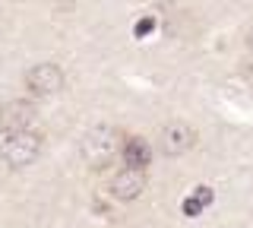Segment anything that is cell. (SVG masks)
<instances>
[{
  "mask_svg": "<svg viewBox=\"0 0 253 228\" xmlns=\"http://www.w3.org/2000/svg\"><path fill=\"white\" fill-rule=\"evenodd\" d=\"M117 149H124L121 133L114 127H95L83 139V159L89 162V168H108L111 159L117 155Z\"/></svg>",
  "mask_w": 253,
  "mask_h": 228,
  "instance_id": "6da1fadb",
  "label": "cell"
},
{
  "mask_svg": "<svg viewBox=\"0 0 253 228\" xmlns=\"http://www.w3.org/2000/svg\"><path fill=\"white\" fill-rule=\"evenodd\" d=\"M0 155L10 168H29L32 162L42 155V137L35 130H26V133H10L3 137L0 143Z\"/></svg>",
  "mask_w": 253,
  "mask_h": 228,
  "instance_id": "7a4b0ae2",
  "label": "cell"
},
{
  "mask_svg": "<svg viewBox=\"0 0 253 228\" xmlns=\"http://www.w3.org/2000/svg\"><path fill=\"white\" fill-rule=\"evenodd\" d=\"M146 184H149L146 171H142V168H126V165H124L121 171H114V178H111L108 190H111V196H114V200L133 203V200H139V196H142Z\"/></svg>",
  "mask_w": 253,
  "mask_h": 228,
  "instance_id": "3957f363",
  "label": "cell"
},
{
  "mask_svg": "<svg viewBox=\"0 0 253 228\" xmlns=\"http://www.w3.org/2000/svg\"><path fill=\"white\" fill-rule=\"evenodd\" d=\"M35 105L26 98H13V101H6L3 108H0V130L10 137V133H26L32 130V124H35Z\"/></svg>",
  "mask_w": 253,
  "mask_h": 228,
  "instance_id": "277c9868",
  "label": "cell"
},
{
  "mask_svg": "<svg viewBox=\"0 0 253 228\" xmlns=\"http://www.w3.org/2000/svg\"><path fill=\"white\" fill-rule=\"evenodd\" d=\"M26 89L32 95H57L63 89V70L57 64H35L26 73Z\"/></svg>",
  "mask_w": 253,
  "mask_h": 228,
  "instance_id": "5b68a950",
  "label": "cell"
},
{
  "mask_svg": "<svg viewBox=\"0 0 253 228\" xmlns=\"http://www.w3.org/2000/svg\"><path fill=\"white\" fill-rule=\"evenodd\" d=\"M162 152L165 155H184V152H190V149L196 146V130L190 127V124H184V121H171L168 127L162 130Z\"/></svg>",
  "mask_w": 253,
  "mask_h": 228,
  "instance_id": "8992f818",
  "label": "cell"
},
{
  "mask_svg": "<svg viewBox=\"0 0 253 228\" xmlns=\"http://www.w3.org/2000/svg\"><path fill=\"white\" fill-rule=\"evenodd\" d=\"M121 155H124V165H126V168H142V171H146L149 165H152V149H149V143L142 137L124 139Z\"/></svg>",
  "mask_w": 253,
  "mask_h": 228,
  "instance_id": "52a82bcc",
  "label": "cell"
},
{
  "mask_svg": "<svg viewBox=\"0 0 253 228\" xmlns=\"http://www.w3.org/2000/svg\"><path fill=\"white\" fill-rule=\"evenodd\" d=\"M180 209H184V216H187V219H196V216H203V203L196 200V196H187V200H184V206H180Z\"/></svg>",
  "mask_w": 253,
  "mask_h": 228,
  "instance_id": "ba28073f",
  "label": "cell"
},
{
  "mask_svg": "<svg viewBox=\"0 0 253 228\" xmlns=\"http://www.w3.org/2000/svg\"><path fill=\"white\" fill-rule=\"evenodd\" d=\"M149 32H155V19H152V16H142V19L136 22V29H133V35H136V38H146Z\"/></svg>",
  "mask_w": 253,
  "mask_h": 228,
  "instance_id": "9c48e42d",
  "label": "cell"
},
{
  "mask_svg": "<svg viewBox=\"0 0 253 228\" xmlns=\"http://www.w3.org/2000/svg\"><path fill=\"white\" fill-rule=\"evenodd\" d=\"M193 196H196V200L203 203V209H206V206H212V200H215V193H212V187H206V184H200V187H196V190H193Z\"/></svg>",
  "mask_w": 253,
  "mask_h": 228,
  "instance_id": "30bf717a",
  "label": "cell"
},
{
  "mask_svg": "<svg viewBox=\"0 0 253 228\" xmlns=\"http://www.w3.org/2000/svg\"><path fill=\"white\" fill-rule=\"evenodd\" d=\"M241 76H244L247 83H253V54H250V57H244V60H241Z\"/></svg>",
  "mask_w": 253,
  "mask_h": 228,
  "instance_id": "8fae6325",
  "label": "cell"
},
{
  "mask_svg": "<svg viewBox=\"0 0 253 228\" xmlns=\"http://www.w3.org/2000/svg\"><path fill=\"white\" fill-rule=\"evenodd\" d=\"M247 48H250V54H253V29L247 32Z\"/></svg>",
  "mask_w": 253,
  "mask_h": 228,
  "instance_id": "7c38bea8",
  "label": "cell"
}]
</instances>
